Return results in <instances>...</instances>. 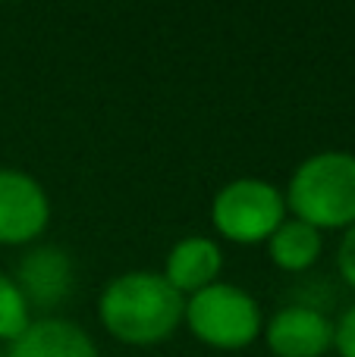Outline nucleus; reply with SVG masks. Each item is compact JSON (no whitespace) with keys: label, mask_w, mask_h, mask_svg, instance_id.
<instances>
[{"label":"nucleus","mask_w":355,"mask_h":357,"mask_svg":"<svg viewBox=\"0 0 355 357\" xmlns=\"http://www.w3.org/2000/svg\"><path fill=\"white\" fill-rule=\"evenodd\" d=\"M186 298L154 270L113 276L98 298L104 329L123 345H157L182 326Z\"/></svg>","instance_id":"f257e3e1"},{"label":"nucleus","mask_w":355,"mask_h":357,"mask_svg":"<svg viewBox=\"0 0 355 357\" xmlns=\"http://www.w3.org/2000/svg\"><path fill=\"white\" fill-rule=\"evenodd\" d=\"M283 197L296 220L318 232L355 226V154L318 151L305 157L289 176Z\"/></svg>","instance_id":"f03ea898"},{"label":"nucleus","mask_w":355,"mask_h":357,"mask_svg":"<svg viewBox=\"0 0 355 357\" xmlns=\"http://www.w3.org/2000/svg\"><path fill=\"white\" fill-rule=\"evenodd\" d=\"M182 323L198 342L217 351L249 348L264 333V317L258 301L233 282H214L186 298Z\"/></svg>","instance_id":"7ed1b4c3"},{"label":"nucleus","mask_w":355,"mask_h":357,"mask_svg":"<svg viewBox=\"0 0 355 357\" xmlns=\"http://www.w3.org/2000/svg\"><path fill=\"white\" fill-rule=\"evenodd\" d=\"M287 197L261 176L230 178L211 201V222L233 245L268 241L287 220Z\"/></svg>","instance_id":"20e7f679"},{"label":"nucleus","mask_w":355,"mask_h":357,"mask_svg":"<svg viewBox=\"0 0 355 357\" xmlns=\"http://www.w3.org/2000/svg\"><path fill=\"white\" fill-rule=\"evenodd\" d=\"M50 222V197L25 169L0 167V245H31Z\"/></svg>","instance_id":"39448f33"},{"label":"nucleus","mask_w":355,"mask_h":357,"mask_svg":"<svg viewBox=\"0 0 355 357\" xmlns=\"http://www.w3.org/2000/svg\"><path fill=\"white\" fill-rule=\"evenodd\" d=\"M261 335L274 357H324L333 348V320L314 304H287Z\"/></svg>","instance_id":"423d86ee"},{"label":"nucleus","mask_w":355,"mask_h":357,"mask_svg":"<svg viewBox=\"0 0 355 357\" xmlns=\"http://www.w3.org/2000/svg\"><path fill=\"white\" fill-rule=\"evenodd\" d=\"M13 282L19 285L29 307H57L73 291V260L57 245H38L19 257Z\"/></svg>","instance_id":"0eeeda50"},{"label":"nucleus","mask_w":355,"mask_h":357,"mask_svg":"<svg viewBox=\"0 0 355 357\" xmlns=\"http://www.w3.org/2000/svg\"><path fill=\"white\" fill-rule=\"evenodd\" d=\"M220 270H224V251L217 241L208 235H186L170 248L167 264H164V279L182 298H189L217 282Z\"/></svg>","instance_id":"6e6552de"},{"label":"nucleus","mask_w":355,"mask_h":357,"mask_svg":"<svg viewBox=\"0 0 355 357\" xmlns=\"http://www.w3.org/2000/svg\"><path fill=\"white\" fill-rule=\"evenodd\" d=\"M6 357H101L94 339L82 326L63 317L31 320L29 329L10 342Z\"/></svg>","instance_id":"1a4fd4ad"},{"label":"nucleus","mask_w":355,"mask_h":357,"mask_svg":"<svg viewBox=\"0 0 355 357\" xmlns=\"http://www.w3.org/2000/svg\"><path fill=\"white\" fill-rule=\"evenodd\" d=\"M321 251H324V232H318L314 226L287 216L277 226V232L268 238V257L274 260V266L287 273H305L318 264Z\"/></svg>","instance_id":"9d476101"},{"label":"nucleus","mask_w":355,"mask_h":357,"mask_svg":"<svg viewBox=\"0 0 355 357\" xmlns=\"http://www.w3.org/2000/svg\"><path fill=\"white\" fill-rule=\"evenodd\" d=\"M31 323V307L22 298L19 285L13 282V276L0 273V342H16L19 335L29 329Z\"/></svg>","instance_id":"9b49d317"},{"label":"nucleus","mask_w":355,"mask_h":357,"mask_svg":"<svg viewBox=\"0 0 355 357\" xmlns=\"http://www.w3.org/2000/svg\"><path fill=\"white\" fill-rule=\"evenodd\" d=\"M333 351L340 357H355V304L343 310L340 320H333Z\"/></svg>","instance_id":"f8f14e48"},{"label":"nucleus","mask_w":355,"mask_h":357,"mask_svg":"<svg viewBox=\"0 0 355 357\" xmlns=\"http://www.w3.org/2000/svg\"><path fill=\"white\" fill-rule=\"evenodd\" d=\"M337 266H340V276L346 279V285L355 291V226L343 232V241H340V251H337Z\"/></svg>","instance_id":"ddd939ff"},{"label":"nucleus","mask_w":355,"mask_h":357,"mask_svg":"<svg viewBox=\"0 0 355 357\" xmlns=\"http://www.w3.org/2000/svg\"><path fill=\"white\" fill-rule=\"evenodd\" d=\"M0 357H6V351H0Z\"/></svg>","instance_id":"4468645a"}]
</instances>
